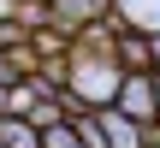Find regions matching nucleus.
I'll use <instances>...</instances> for the list:
<instances>
[{
	"label": "nucleus",
	"instance_id": "11",
	"mask_svg": "<svg viewBox=\"0 0 160 148\" xmlns=\"http://www.w3.org/2000/svg\"><path fill=\"white\" fill-rule=\"evenodd\" d=\"M154 101H160V65H154Z\"/></svg>",
	"mask_w": 160,
	"mask_h": 148
},
{
	"label": "nucleus",
	"instance_id": "2",
	"mask_svg": "<svg viewBox=\"0 0 160 148\" xmlns=\"http://www.w3.org/2000/svg\"><path fill=\"white\" fill-rule=\"evenodd\" d=\"M113 18V12H107ZM113 59H119V71H154V42L142 36V30H125L119 18H113Z\"/></svg>",
	"mask_w": 160,
	"mask_h": 148
},
{
	"label": "nucleus",
	"instance_id": "9",
	"mask_svg": "<svg viewBox=\"0 0 160 148\" xmlns=\"http://www.w3.org/2000/svg\"><path fill=\"white\" fill-rule=\"evenodd\" d=\"M18 6H24V0H0V18H18Z\"/></svg>",
	"mask_w": 160,
	"mask_h": 148
},
{
	"label": "nucleus",
	"instance_id": "8",
	"mask_svg": "<svg viewBox=\"0 0 160 148\" xmlns=\"http://www.w3.org/2000/svg\"><path fill=\"white\" fill-rule=\"evenodd\" d=\"M42 148H83V142H77V131H71V119H65V125H48V131H42Z\"/></svg>",
	"mask_w": 160,
	"mask_h": 148
},
{
	"label": "nucleus",
	"instance_id": "12",
	"mask_svg": "<svg viewBox=\"0 0 160 148\" xmlns=\"http://www.w3.org/2000/svg\"><path fill=\"white\" fill-rule=\"evenodd\" d=\"M0 148H6V142H0Z\"/></svg>",
	"mask_w": 160,
	"mask_h": 148
},
{
	"label": "nucleus",
	"instance_id": "5",
	"mask_svg": "<svg viewBox=\"0 0 160 148\" xmlns=\"http://www.w3.org/2000/svg\"><path fill=\"white\" fill-rule=\"evenodd\" d=\"M0 142H6V148H42V131H36L30 119L6 113V119H0Z\"/></svg>",
	"mask_w": 160,
	"mask_h": 148
},
{
	"label": "nucleus",
	"instance_id": "10",
	"mask_svg": "<svg viewBox=\"0 0 160 148\" xmlns=\"http://www.w3.org/2000/svg\"><path fill=\"white\" fill-rule=\"evenodd\" d=\"M148 42H154V65H160V30H154V36H148Z\"/></svg>",
	"mask_w": 160,
	"mask_h": 148
},
{
	"label": "nucleus",
	"instance_id": "6",
	"mask_svg": "<svg viewBox=\"0 0 160 148\" xmlns=\"http://www.w3.org/2000/svg\"><path fill=\"white\" fill-rule=\"evenodd\" d=\"M71 131H77V142H83V148H113V142H107V125H101V107L77 113V119H71Z\"/></svg>",
	"mask_w": 160,
	"mask_h": 148
},
{
	"label": "nucleus",
	"instance_id": "1",
	"mask_svg": "<svg viewBox=\"0 0 160 148\" xmlns=\"http://www.w3.org/2000/svg\"><path fill=\"white\" fill-rule=\"evenodd\" d=\"M119 113H131L137 125H160V101H154V71H125L119 83Z\"/></svg>",
	"mask_w": 160,
	"mask_h": 148
},
{
	"label": "nucleus",
	"instance_id": "3",
	"mask_svg": "<svg viewBox=\"0 0 160 148\" xmlns=\"http://www.w3.org/2000/svg\"><path fill=\"white\" fill-rule=\"evenodd\" d=\"M113 18H119L125 30L154 36V30H160V0H119V6H113Z\"/></svg>",
	"mask_w": 160,
	"mask_h": 148
},
{
	"label": "nucleus",
	"instance_id": "4",
	"mask_svg": "<svg viewBox=\"0 0 160 148\" xmlns=\"http://www.w3.org/2000/svg\"><path fill=\"white\" fill-rule=\"evenodd\" d=\"M36 71V47H0V89H18Z\"/></svg>",
	"mask_w": 160,
	"mask_h": 148
},
{
	"label": "nucleus",
	"instance_id": "7",
	"mask_svg": "<svg viewBox=\"0 0 160 148\" xmlns=\"http://www.w3.org/2000/svg\"><path fill=\"white\" fill-rule=\"evenodd\" d=\"M30 125H36V131H48V125H65V107H59V101H36V107H30Z\"/></svg>",
	"mask_w": 160,
	"mask_h": 148
}]
</instances>
